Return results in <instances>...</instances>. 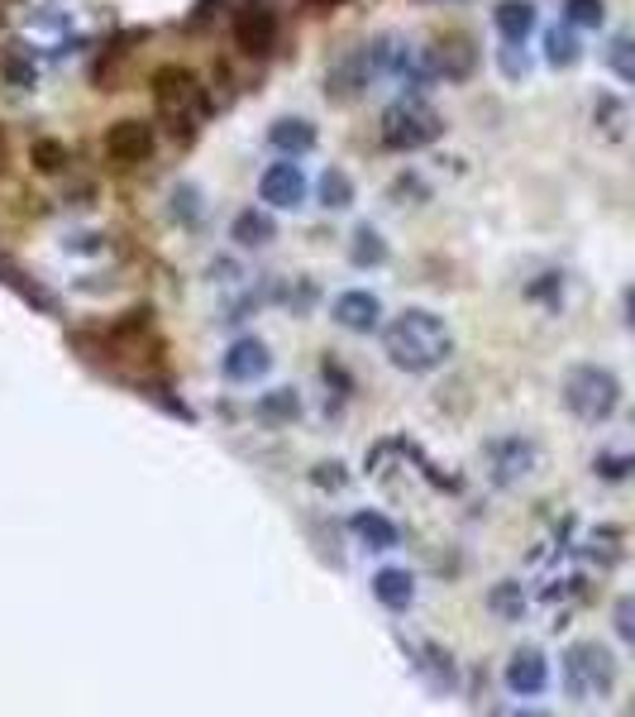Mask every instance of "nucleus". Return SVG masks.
Segmentation results:
<instances>
[{
    "label": "nucleus",
    "instance_id": "23",
    "mask_svg": "<svg viewBox=\"0 0 635 717\" xmlns=\"http://www.w3.org/2000/svg\"><path fill=\"white\" fill-rule=\"evenodd\" d=\"M258 412H263V422H292V416H302V402H296L292 388H272V392H263Z\"/></svg>",
    "mask_w": 635,
    "mask_h": 717
},
{
    "label": "nucleus",
    "instance_id": "2",
    "mask_svg": "<svg viewBox=\"0 0 635 717\" xmlns=\"http://www.w3.org/2000/svg\"><path fill=\"white\" fill-rule=\"evenodd\" d=\"M564 406L579 422H607V416L621 406V382L612 368H602V364H573L569 374H564Z\"/></svg>",
    "mask_w": 635,
    "mask_h": 717
},
{
    "label": "nucleus",
    "instance_id": "20",
    "mask_svg": "<svg viewBox=\"0 0 635 717\" xmlns=\"http://www.w3.org/2000/svg\"><path fill=\"white\" fill-rule=\"evenodd\" d=\"M320 206L326 211H350L354 206V177L340 173V167H326V177H320Z\"/></svg>",
    "mask_w": 635,
    "mask_h": 717
},
{
    "label": "nucleus",
    "instance_id": "22",
    "mask_svg": "<svg viewBox=\"0 0 635 717\" xmlns=\"http://www.w3.org/2000/svg\"><path fill=\"white\" fill-rule=\"evenodd\" d=\"M487 607L501 617V621H521V613H525V593H521V583H497L493 593H487Z\"/></svg>",
    "mask_w": 635,
    "mask_h": 717
},
{
    "label": "nucleus",
    "instance_id": "27",
    "mask_svg": "<svg viewBox=\"0 0 635 717\" xmlns=\"http://www.w3.org/2000/svg\"><path fill=\"white\" fill-rule=\"evenodd\" d=\"M0 72H5L10 87H34V81H39V67H34V58H24L20 48H10V53L0 58Z\"/></svg>",
    "mask_w": 635,
    "mask_h": 717
},
{
    "label": "nucleus",
    "instance_id": "4",
    "mask_svg": "<svg viewBox=\"0 0 635 717\" xmlns=\"http://www.w3.org/2000/svg\"><path fill=\"white\" fill-rule=\"evenodd\" d=\"M440 135H445V120L421 96H406V101L388 105V115H382V143L397 153H416L426 143H435Z\"/></svg>",
    "mask_w": 635,
    "mask_h": 717
},
{
    "label": "nucleus",
    "instance_id": "28",
    "mask_svg": "<svg viewBox=\"0 0 635 717\" xmlns=\"http://www.w3.org/2000/svg\"><path fill=\"white\" fill-rule=\"evenodd\" d=\"M612 627H617L621 645H626V651H635V593L617 598V607H612Z\"/></svg>",
    "mask_w": 635,
    "mask_h": 717
},
{
    "label": "nucleus",
    "instance_id": "6",
    "mask_svg": "<svg viewBox=\"0 0 635 717\" xmlns=\"http://www.w3.org/2000/svg\"><path fill=\"white\" fill-rule=\"evenodd\" d=\"M153 101H158V111L177 115V120L206 111V91H201L196 72H187L177 63H167V67L153 72Z\"/></svg>",
    "mask_w": 635,
    "mask_h": 717
},
{
    "label": "nucleus",
    "instance_id": "7",
    "mask_svg": "<svg viewBox=\"0 0 635 717\" xmlns=\"http://www.w3.org/2000/svg\"><path fill=\"white\" fill-rule=\"evenodd\" d=\"M306 173H302V163H268L263 167V177H258V197L268 201V206H278V211H296L306 201Z\"/></svg>",
    "mask_w": 635,
    "mask_h": 717
},
{
    "label": "nucleus",
    "instance_id": "13",
    "mask_svg": "<svg viewBox=\"0 0 635 717\" xmlns=\"http://www.w3.org/2000/svg\"><path fill=\"white\" fill-rule=\"evenodd\" d=\"M268 364H272V354H268V344H263V340H234L230 350H225V358H220L225 378H234V382L263 378V374H268Z\"/></svg>",
    "mask_w": 635,
    "mask_h": 717
},
{
    "label": "nucleus",
    "instance_id": "17",
    "mask_svg": "<svg viewBox=\"0 0 635 717\" xmlns=\"http://www.w3.org/2000/svg\"><path fill=\"white\" fill-rule=\"evenodd\" d=\"M230 239H234V244H244V249H263V244H272V239H278V221H272V215H263L258 206L254 211H239L234 225H230Z\"/></svg>",
    "mask_w": 635,
    "mask_h": 717
},
{
    "label": "nucleus",
    "instance_id": "18",
    "mask_svg": "<svg viewBox=\"0 0 635 717\" xmlns=\"http://www.w3.org/2000/svg\"><path fill=\"white\" fill-rule=\"evenodd\" d=\"M350 531H354L368 550H392V545L402 541V536H397V521L382 517V512H368V507H364V512H354Z\"/></svg>",
    "mask_w": 635,
    "mask_h": 717
},
{
    "label": "nucleus",
    "instance_id": "15",
    "mask_svg": "<svg viewBox=\"0 0 635 717\" xmlns=\"http://www.w3.org/2000/svg\"><path fill=\"white\" fill-rule=\"evenodd\" d=\"M373 598L388 607V613H406V607H411V598H416L411 574H406V569H378L373 574Z\"/></svg>",
    "mask_w": 635,
    "mask_h": 717
},
{
    "label": "nucleus",
    "instance_id": "31",
    "mask_svg": "<svg viewBox=\"0 0 635 717\" xmlns=\"http://www.w3.org/2000/svg\"><path fill=\"white\" fill-rule=\"evenodd\" d=\"M173 201H177V206H173V211H177V221H191V225L201 221V191H196V187H177V197H173Z\"/></svg>",
    "mask_w": 635,
    "mask_h": 717
},
{
    "label": "nucleus",
    "instance_id": "26",
    "mask_svg": "<svg viewBox=\"0 0 635 717\" xmlns=\"http://www.w3.org/2000/svg\"><path fill=\"white\" fill-rule=\"evenodd\" d=\"M430 58H435V67L449 72V77H469L473 63H478V53H473L469 43H449L445 53H430Z\"/></svg>",
    "mask_w": 635,
    "mask_h": 717
},
{
    "label": "nucleus",
    "instance_id": "33",
    "mask_svg": "<svg viewBox=\"0 0 635 717\" xmlns=\"http://www.w3.org/2000/svg\"><path fill=\"white\" fill-rule=\"evenodd\" d=\"M316 483L320 488H344V464H316Z\"/></svg>",
    "mask_w": 635,
    "mask_h": 717
},
{
    "label": "nucleus",
    "instance_id": "10",
    "mask_svg": "<svg viewBox=\"0 0 635 717\" xmlns=\"http://www.w3.org/2000/svg\"><path fill=\"white\" fill-rule=\"evenodd\" d=\"M549 684V661L541 645H521L517 655L507 661V689L521 693V699H541Z\"/></svg>",
    "mask_w": 635,
    "mask_h": 717
},
{
    "label": "nucleus",
    "instance_id": "5",
    "mask_svg": "<svg viewBox=\"0 0 635 717\" xmlns=\"http://www.w3.org/2000/svg\"><path fill=\"white\" fill-rule=\"evenodd\" d=\"M483 464H487V478H493L497 488H517L541 469V445L525 436H497L483 445Z\"/></svg>",
    "mask_w": 635,
    "mask_h": 717
},
{
    "label": "nucleus",
    "instance_id": "3",
    "mask_svg": "<svg viewBox=\"0 0 635 717\" xmlns=\"http://www.w3.org/2000/svg\"><path fill=\"white\" fill-rule=\"evenodd\" d=\"M617 684V661L602 641H573L564 651V693L573 703H597Z\"/></svg>",
    "mask_w": 635,
    "mask_h": 717
},
{
    "label": "nucleus",
    "instance_id": "24",
    "mask_svg": "<svg viewBox=\"0 0 635 717\" xmlns=\"http://www.w3.org/2000/svg\"><path fill=\"white\" fill-rule=\"evenodd\" d=\"M607 67H612L621 81H635V34H617V39L607 43Z\"/></svg>",
    "mask_w": 635,
    "mask_h": 717
},
{
    "label": "nucleus",
    "instance_id": "12",
    "mask_svg": "<svg viewBox=\"0 0 635 717\" xmlns=\"http://www.w3.org/2000/svg\"><path fill=\"white\" fill-rule=\"evenodd\" d=\"M272 39H278V15L268 5H244L234 15V43L244 53H268Z\"/></svg>",
    "mask_w": 635,
    "mask_h": 717
},
{
    "label": "nucleus",
    "instance_id": "34",
    "mask_svg": "<svg viewBox=\"0 0 635 717\" xmlns=\"http://www.w3.org/2000/svg\"><path fill=\"white\" fill-rule=\"evenodd\" d=\"M621 311H626V326L635 330V282L626 287V297H621Z\"/></svg>",
    "mask_w": 635,
    "mask_h": 717
},
{
    "label": "nucleus",
    "instance_id": "14",
    "mask_svg": "<svg viewBox=\"0 0 635 717\" xmlns=\"http://www.w3.org/2000/svg\"><path fill=\"white\" fill-rule=\"evenodd\" d=\"M316 125L302 115H282V120H272V129H268V143L278 153H287V159H296V153H310L316 149Z\"/></svg>",
    "mask_w": 635,
    "mask_h": 717
},
{
    "label": "nucleus",
    "instance_id": "29",
    "mask_svg": "<svg viewBox=\"0 0 635 717\" xmlns=\"http://www.w3.org/2000/svg\"><path fill=\"white\" fill-rule=\"evenodd\" d=\"M593 469H597V478L617 483V478H631L635 474V454H597Z\"/></svg>",
    "mask_w": 635,
    "mask_h": 717
},
{
    "label": "nucleus",
    "instance_id": "11",
    "mask_svg": "<svg viewBox=\"0 0 635 717\" xmlns=\"http://www.w3.org/2000/svg\"><path fill=\"white\" fill-rule=\"evenodd\" d=\"M334 320H340L344 330H354V335H373L382 326V302L373 292H364V287H354V292H340L334 297Z\"/></svg>",
    "mask_w": 635,
    "mask_h": 717
},
{
    "label": "nucleus",
    "instance_id": "1",
    "mask_svg": "<svg viewBox=\"0 0 635 717\" xmlns=\"http://www.w3.org/2000/svg\"><path fill=\"white\" fill-rule=\"evenodd\" d=\"M382 350H388V364L402 368V374H435L454 358V330L435 311L406 306L382 330Z\"/></svg>",
    "mask_w": 635,
    "mask_h": 717
},
{
    "label": "nucleus",
    "instance_id": "19",
    "mask_svg": "<svg viewBox=\"0 0 635 717\" xmlns=\"http://www.w3.org/2000/svg\"><path fill=\"white\" fill-rule=\"evenodd\" d=\"M545 58L555 67H573L583 58V43H579V34H573V24H559V29H549L545 34Z\"/></svg>",
    "mask_w": 635,
    "mask_h": 717
},
{
    "label": "nucleus",
    "instance_id": "8",
    "mask_svg": "<svg viewBox=\"0 0 635 717\" xmlns=\"http://www.w3.org/2000/svg\"><path fill=\"white\" fill-rule=\"evenodd\" d=\"M373 63H368V48H354V53H344L340 63L330 67V77H326V96L334 105H350V101H358V96H364L368 87H373Z\"/></svg>",
    "mask_w": 635,
    "mask_h": 717
},
{
    "label": "nucleus",
    "instance_id": "25",
    "mask_svg": "<svg viewBox=\"0 0 635 717\" xmlns=\"http://www.w3.org/2000/svg\"><path fill=\"white\" fill-rule=\"evenodd\" d=\"M602 20H607L602 0H564V24H573V29H597Z\"/></svg>",
    "mask_w": 635,
    "mask_h": 717
},
{
    "label": "nucleus",
    "instance_id": "16",
    "mask_svg": "<svg viewBox=\"0 0 635 717\" xmlns=\"http://www.w3.org/2000/svg\"><path fill=\"white\" fill-rule=\"evenodd\" d=\"M493 24L507 43H521V39H531V29H535V5L531 0H501L493 10Z\"/></svg>",
    "mask_w": 635,
    "mask_h": 717
},
{
    "label": "nucleus",
    "instance_id": "21",
    "mask_svg": "<svg viewBox=\"0 0 635 717\" xmlns=\"http://www.w3.org/2000/svg\"><path fill=\"white\" fill-rule=\"evenodd\" d=\"M350 259L358 263V268H378L382 259H388V244H382V235L373 230V225H358L354 239H350Z\"/></svg>",
    "mask_w": 635,
    "mask_h": 717
},
{
    "label": "nucleus",
    "instance_id": "9",
    "mask_svg": "<svg viewBox=\"0 0 635 717\" xmlns=\"http://www.w3.org/2000/svg\"><path fill=\"white\" fill-rule=\"evenodd\" d=\"M153 125L149 120H119V125H111L105 129V153H111L115 163H143L153 153Z\"/></svg>",
    "mask_w": 635,
    "mask_h": 717
},
{
    "label": "nucleus",
    "instance_id": "35",
    "mask_svg": "<svg viewBox=\"0 0 635 717\" xmlns=\"http://www.w3.org/2000/svg\"><path fill=\"white\" fill-rule=\"evenodd\" d=\"M5 159H10V143H5V129H0V173H5Z\"/></svg>",
    "mask_w": 635,
    "mask_h": 717
},
{
    "label": "nucleus",
    "instance_id": "32",
    "mask_svg": "<svg viewBox=\"0 0 635 717\" xmlns=\"http://www.w3.org/2000/svg\"><path fill=\"white\" fill-rule=\"evenodd\" d=\"M426 655H430V661H421V669L435 679V689H449L454 684V669L445 665V655H440V651H426Z\"/></svg>",
    "mask_w": 635,
    "mask_h": 717
},
{
    "label": "nucleus",
    "instance_id": "30",
    "mask_svg": "<svg viewBox=\"0 0 635 717\" xmlns=\"http://www.w3.org/2000/svg\"><path fill=\"white\" fill-rule=\"evenodd\" d=\"M29 159H34V167H39V173H58V167L67 163V149H63L58 139H39V143H34Z\"/></svg>",
    "mask_w": 635,
    "mask_h": 717
}]
</instances>
